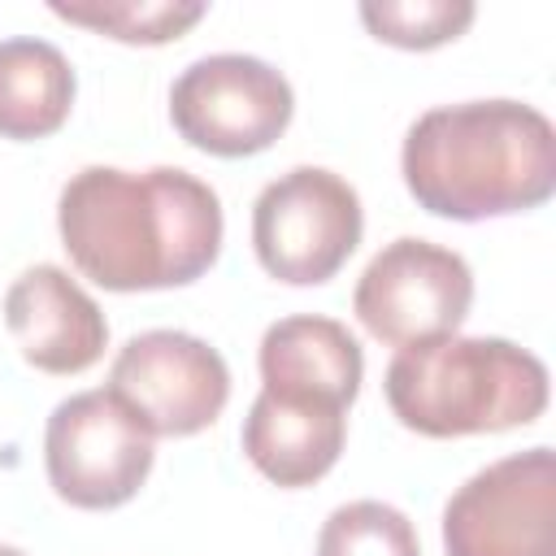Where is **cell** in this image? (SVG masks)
<instances>
[{
    "label": "cell",
    "instance_id": "5",
    "mask_svg": "<svg viewBox=\"0 0 556 556\" xmlns=\"http://www.w3.org/2000/svg\"><path fill=\"white\" fill-rule=\"evenodd\" d=\"M152 430L109 391L61 400L43 430V465L52 491L74 508H117L152 473Z\"/></svg>",
    "mask_w": 556,
    "mask_h": 556
},
{
    "label": "cell",
    "instance_id": "8",
    "mask_svg": "<svg viewBox=\"0 0 556 556\" xmlns=\"http://www.w3.org/2000/svg\"><path fill=\"white\" fill-rule=\"evenodd\" d=\"M469 304H473V269L465 265V256L413 235L387 243L365 265L352 291V308L361 326L391 348H413L426 339L456 334Z\"/></svg>",
    "mask_w": 556,
    "mask_h": 556
},
{
    "label": "cell",
    "instance_id": "7",
    "mask_svg": "<svg viewBox=\"0 0 556 556\" xmlns=\"http://www.w3.org/2000/svg\"><path fill=\"white\" fill-rule=\"evenodd\" d=\"M447 556H556V456L513 452L478 469L443 508Z\"/></svg>",
    "mask_w": 556,
    "mask_h": 556
},
{
    "label": "cell",
    "instance_id": "6",
    "mask_svg": "<svg viewBox=\"0 0 556 556\" xmlns=\"http://www.w3.org/2000/svg\"><path fill=\"white\" fill-rule=\"evenodd\" d=\"M295 96L282 70L248 52H213L191 61L169 87L174 130L208 156L265 152L291 122Z\"/></svg>",
    "mask_w": 556,
    "mask_h": 556
},
{
    "label": "cell",
    "instance_id": "2",
    "mask_svg": "<svg viewBox=\"0 0 556 556\" xmlns=\"http://www.w3.org/2000/svg\"><path fill=\"white\" fill-rule=\"evenodd\" d=\"M408 195L452 222L526 213L556 191V130L521 100H465L426 109L400 152Z\"/></svg>",
    "mask_w": 556,
    "mask_h": 556
},
{
    "label": "cell",
    "instance_id": "4",
    "mask_svg": "<svg viewBox=\"0 0 556 556\" xmlns=\"http://www.w3.org/2000/svg\"><path fill=\"white\" fill-rule=\"evenodd\" d=\"M365 230L361 195L321 165H295L261 187L252 204V248L269 278L317 287L334 278Z\"/></svg>",
    "mask_w": 556,
    "mask_h": 556
},
{
    "label": "cell",
    "instance_id": "10",
    "mask_svg": "<svg viewBox=\"0 0 556 556\" xmlns=\"http://www.w3.org/2000/svg\"><path fill=\"white\" fill-rule=\"evenodd\" d=\"M4 326L22 361L43 374H83L109 343L100 304L61 265H30L4 291Z\"/></svg>",
    "mask_w": 556,
    "mask_h": 556
},
{
    "label": "cell",
    "instance_id": "9",
    "mask_svg": "<svg viewBox=\"0 0 556 556\" xmlns=\"http://www.w3.org/2000/svg\"><path fill=\"white\" fill-rule=\"evenodd\" d=\"M109 391L152 430V439H182L217 421L230 400V369L217 348L187 330H143L113 356Z\"/></svg>",
    "mask_w": 556,
    "mask_h": 556
},
{
    "label": "cell",
    "instance_id": "17",
    "mask_svg": "<svg viewBox=\"0 0 556 556\" xmlns=\"http://www.w3.org/2000/svg\"><path fill=\"white\" fill-rule=\"evenodd\" d=\"M0 556H26L22 547H9V543H0Z\"/></svg>",
    "mask_w": 556,
    "mask_h": 556
},
{
    "label": "cell",
    "instance_id": "12",
    "mask_svg": "<svg viewBox=\"0 0 556 556\" xmlns=\"http://www.w3.org/2000/svg\"><path fill=\"white\" fill-rule=\"evenodd\" d=\"M348 408L261 391L243 417L248 460L278 486H308L326 478L348 439Z\"/></svg>",
    "mask_w": 556,
    "mask_h": 556
},
{
    "label": "cell",
    "instance_id": "14",
    "mask_svg": "<svg viewBox=\"0 0 556 556\" xmlns=\"http://www.w3.org/2000/svg\"><path fill=\"white\" fill-rule=\"evenodd\" d=\"M52 13L122 43H169L191 30L208 4L200 0H52Z\"/></svg>",
    "mask_w": 556,
    "mask_h": 556
},
{
    "label": "cell",
    "instance_id": "15",
    "mask_svg": "<svg viewBox=\"0 0 556 556\" xmlns=\"http://www.w3.org/2000/svg\"><path fill=\"white\" fill-rule=\"evenodd\" d=\"M317 556H421V543L400 508L382 500H352L321 521Z\"/></svg>",
    "mask_w": 556,
    "mask_h": 556
},
{
    "label": "cell",
    "instance_id": "13",
    "mask_svg": "<svg viewBox=\"0 0 556 556\" xmlns=\"http://www.w3.org/2000/svg\"><path fill=\"white\" fill-rule=\"evenodd\" d=\"M74 104V70L48 39H0V135L43 139L61 130Z\"/></svg>",
    "mask_w": 556,
    "mask_h": 556
},
{
    "label": "cell",
    "instance_id": "3",
    "mask_svg": "<svg viewBox=\"0 0 556 556\" xmlns=\"http://www.w3.org/2000/svg\"><path fill=\"white\" fill-rule=\"evenodd\" d=\"M382 391L400 426L426 439L500 434L539 421L547 408V365L513 339L443 334L400 348Z\"/></svg>",
    "mask_w": 556,
    "mask_h": 556
},
{
    "label": "cell",
    "instance_id": "16",
    "mask_svg": "<svg viewBox=\"0 0 556 556\" xmlns=\"http://www.w3.org/2000/svg\"><path fill=\"white\" fill-rule=\"evenodd\" d=\"M361 22L369 26L374 39L395 43V48H439L473 22L469 0H365Z\"/></svg>",
    "mask_w": 556,
    "mask_h": 556
},
{
    "label": "cell",
    "instance_id": "1",
    "mask_svg": "<svg viewBox=\"0 0 556 556\" xmlns=\"http://www.w3.org/2000/svg\"><path fill=\"white\" fill-rule=\"evenodd\" d=\"M56 230L78 274L96 287L156 291L208 274L226 222L217 191L178 165L143 174L87 165L61 187Z\"/></svg>",
    "mask_w": 556,
    "mask_h": 556
},
{
    "label": "cell",
    "instance_id": "11",
    "mask_svg": "<svg viewBox=\"0 0 556 556\" xmlns=\"http://www.w3.org/2000/svg\"><path fill=\"white\" fill-rule=\"evenodd\" d=\"M256 365H261V391L321 400L334 408H348L356 400L365 374V356L352 330L317 313H295L274 321L261 339Z\"/></svg>",
    "mask_w": 556,
    "mask_h": 556
}]
</instances>
